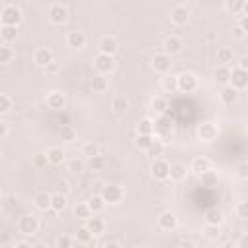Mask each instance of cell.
<instances>
[{"instance_id":"cell-29","label":"cell","mask_w":248,"mask_h":248,"mask_svg":"<svg viewBox=\"0 0 248 248\" xmlns=\"http://www.w3.org/2000/svg\"><path fill=\"white\" fill-rule=\"evenodd\" d=\"M232 48L231 46H221V48H217V62L221 64V66H227L229 62H232Z\"/></svg>"},{"instance_id":"cell-34","label":"cell","mask_w":248,"mask_h":248,"mask_svg":"<svg viewBox=\"0 0 248 248\" xmlns=\"http://www.w3.org/2000/svg\"><path fill=\"white\" fill-rule=\"evenodd\" d=\"M14 56H16L14 48H12L8 43H4V45L0 46V64H10V62L14 60Z\"/></svg>"},{"instance_id":"cell-55","label":"cell","mask_w":248,"mask_h":248,"mask_svg":"<svg viewBox=\"0 0 248 248\" xmlns=\"http://www.w3.org/2000/svg\"><path fill=\"white\" fill-rule=\"evenodd\" d=\"M242 29H244V33H248V16H242L240 17V23H238Z\"/></svg>"},{"instance_id":"cell-37","label":"cell","mask_w":248,"mask_h":248,"mask_svg":"<svg viewBox=\"0 0 248 248\" xmlns=\"http://www.w3.org/2000/svg\"><path fill=\"white\" fill-rule=\"evenodd\" d=\"M101 153V147H99V143H95V141H85L83 145H81V155H85L87 159L89 157H95V155H99Z\"/></svg>"},{"instance_id":"cell-7","label":"cell","mask_w":248,"mask_h":248,"mask_svg":"<svg viewBox=\"0 0 248 248\" xmlns=\"http://www.w3.org/2000/svg\"><path fill=\"white\" fill-rule=\"evenodd\" d=\"M93 66L99 74H110L114 70V58L110 54H105V52H99L95 58H93Z\"/></svg>"},{"instance_id":"cell-19","label":"cell","mask_w":248,"mask_h":248,"mask_svg":"<svg viewBox=\"0 0 248 248\" xmlns=\"http://www.w3.org/2000/svg\"><path fill=\"white\" fill-rule=\"evenodd\" d=\"M33 203L39 211H48L52 209V194H46V192H39L35 198H33Z\"/></svg>"},{"instance_id":"cell-3","label":"cell","mask_w":248,"mask_h":248,"mask_svg":"<svg viewBox=\"0 0 248 248\" xmlns=\"http://www.w3.org/2000/svg\"><path fill=\"white\" fill-rule=\"evenodd\" d=\"M0 19H2V25H16V27H17L19 21H21V12H19L17 6H14V4H6V6L2 8Z\"/></svg>"},{"instance_id":"cell-57","label":"cell","mask_w":248,"mask_h":248,"mask_svg":"<svg viewBox=\"0 0 248 248\" xmlns=\"http://www.w3.org/2000/svg\"><path fill=\"white\" fill-rule=\"evenodd\" d=\"M238 66H240L242 70H248V56H242L240 62H238Z\"/></svg>"},{"instance_id":"cell-6","label":"cell","mask_w":248,"mask_h":248,"mask_svg":"<svg viewBox=\"0 0 248 248\" xmlns=\"http://www.w3.org/2000/svg\"><path fill=\"white\" fill-rule=\"evenodd\" d=\"M151 174H153L155 180L165 182V180L170 178V165L165 159H155L153 165H151Z\"/></svg>"},{"instance_id":"cell-58","label":"cell","mask_w":248,"mask_h":248,"mask_svg":"<svg viewBox=\"0 0 248 248\" xmlns=\"http://www.w3.org/2000/svg\"><path fill=\"white\" fill-rule=\"evenodd\" d=\"M70 169H72V170H74V172H79V170H81V163H79V161H78V163H76V161H74V163H72V165H70Z\"/></svg>"},{"instance_id":"cell-24","label":"cell","mask_w":248,"mask_h":248,"mask_svg":"<svg viewBox=\"0 0 248 248\" xmlns=\"http://www.w3.org/2000/svg\"><path fill=\"white\" fill-rule=\"evenodd\" d=\"M213 78H215L217 83H221V85H229V81H231V68H229V66H219V68L215 70Z\"/></svg>"},{"instance_id":"cell-44","label":"cell","mask_w":248,"mask_h":248,"mask_svg":"<svg viewBox=\"0 0 248 248\" xmlns=\"http://www.w3.org/2000/svg\"><path fill=\"white\" fill-rule=\"evenodd\" d=\"M89 169L91 170H101V169H105V165H107V159L99 153V155H95V157H89Z\"/></svg>"},{"instance_id":"cell-45","label":"cell","mask_w":248,"mask_h":248,"mask_svg":"<svg viewBox=\"0 0 248 248\" xmlns=\"http://www.w3.org/2000/svg\"><path fill=\"white\" fill-rule=\"evenodd\" d=\"M225 8L231 14H242L244 8V0H225Z\"/></svg>"},{"instance_id":"cell-48","label":"cell","mask_w":248,"mask_h":248,"mask_svg":"<svg viewBox=\"0 0 248 248\" xmlns=\"http://www.w3.org/2000/svg\"><path fill=\"white\" fill-rule=\"evenodd\" d=\"M31 163H33V167H35V169H45L50 161H48V155H46V153H37V155L33 157V161H31Z\"/></svg>"},{"instance_id":"cell-22","label":"cell","mask_w":248,"mask_h":248,"mask_svg":"<svg viewBox=\"0 0 248 248\" xmlns=\"http://www.w3.org/2000/svg\"><path fill=\"white\" fill-rule=\"evenodd\" d=\"M236 99H238V89H234L231 83L229 85H223V89H221V101L225 105H232Z\"/></svg>"},{"instance_id":"cell-27","label":"cell","mask_w":248,"mask_h":248,"mask_svg":"<svg viewBox=\"0 0 248 248\" xmlns=\"http://www.w3.org/2000/svg\"><path fill=\"white\" fill-rule=\"evenodd\" d=\"M85 225H87V229H89L93 234H103V232H105V227H107L101 217H89Z\"/></svg>"},{"instance_id":"cell-8","label":"cell","mask_w":248,"mask_h":248,"mask_svg":"<svg viewBox=\"0 0 248 248\" xmlns=\"http://www.w3.org/2000/svg\"><path fill=\"white\" fill-rule=\"evenodd\" d=\"M176 78H178V91H182V93H192V91H196V87H198V78H196L192 72H182V74H178Z\"/></svg>"},{"instance_id":"cell-25","label":"cell","mask_w":248,"mask_h":248,"mask_svg":"<svg viewBox=\"0 0 248 248\" xmlns=\"http://www.w3.org/2000/svg\"><path fill=\"white\" fill-rule=\"evenodd\" d=\"M91 89L95 93H105L108 89V79L105 78V74H99V76H95L91 79Z\"/></svg>"},{"instance_id":"cell-23","label":"cell","mask_w":248,"mask_h":248,"mask_svg":"<svg viewBox=\"0 0 248 248\" xmlns=\"http://www.w3.org/2000/svg\"><path fill=\"white\" fill-rule=\"evenodd\" d=\"M46 155H48L50 165H62V163H64V159H66L64 149H62V147H56V145H54V147H48Z\"/></svg>"},{"instance_id":"cell-43","label":"cell","mask_w":248,"mask_h":248,"mask_svg":"<svg viewBox=\"0 0 248 248\" xmlns=\"http://www.w3.org/2000/svg\"><path fill=\"white\" fill-rule=\"evenodd\" d=\"M60 136H62V140L72 141V140H76L78 132H76V128H74L72 124H62V128H60Z\"/></svg>"},{"instance_id":"cell-42","label":"cell","mask_w":248,"mask_h":248,"mask_svg":"<svg viewBox=\"0 0 248 248\" xmlns=\"http://www.w3.org/2000/svg\"><path fill=\"white\" fill-rule=\"evenodd\" d=\"M165 141L163 140H159V138H155L153 140V143L149 145V149H147V153L149 155H153V157H159V155H163V151H165Z\"/></svg>"},{"instance_id":"cell-31","label":"cell","mask_w":248,"mask_h":248,"mask_svg":"<svg viewBox=\"0 0 248 248\" xmlns=\"http://www.w3.org/2000/svg\"><path fill=\"white\" fill-rule=\"evenodd\" d=\"M205 223L209 225H221L223 223V211L217 207H211L205 211Z\"/></svg>"},{"instance_id":"cell-61","label":"cell","mask_w":248,"mask_h":248,"mask_svg":"<svg viewBox=\"0 0 248 248\" xmlns=\"http://www.w3.org/2000/svg\"><path fill=\"white\" fill-rule=\"evenodd\" d=\"M105 246H107V248H108V246H120V242H118V240H107Z\"/></svg>"},{"instance_id":"cell-20","label":"cell","mask_w":248,"mask_h":248,"mask_svg":"<svg viewBox=\"0 0 248 248\" xmlns=\"http://www.w3.org/2000/svg\"><path fill=\"white\" fill-rule=\"evenodd\" d=\"M188 10H186V6H174L172 10H170V21L174 23V25H186V21H188Z\"/></svg>"},{"instance_id":"cell-9","label":"cell","mask_w":248,"mask_h":248,"mask_svg":"<svg viewBox=\"0 0 248 248\" xmlns=\"http://www.w3.org/2000/svg\"><path fill=\"white\" fill-rule=\"evenodd\" d=\"M234 89H238V91H242V89H246L248 87V70H242L240 66H236V68H232L231 70V81H229Z\"/></svg>"},{"instance_id":"cell-30","label":"cell","mask_w":248,"mask_h":248,"mask_svg":"<svg viewBox=\"0 0 248 248\" xmlns=\"http://www.w3.org/2000/svg\"><path fill=\"white\" fill-rule=\"evenodd\" d=\"M186 167L182 165V163H174V165H170V180H174V182H180V180H184L186 178Z\"/></svg>"},{"instance_id":"cell-5","label":"cell","mask_w":248,"mask_h":248,"mask_svg":"<svg viewBox=\"0 0 248 248\" xmlns=\"http://www.w3.org/2000/svg\"><path fill=\"white\" fill-rule=\"evenodd\" d=\"M217 136H219V128H217V124H213V122H202L200 126H198V138L202 140V141H205V143H211L213 140H217Z\"/></svg>"},{"instance_id":"cell-62","label":"cell","mask_w":248,"mask_h":248,"mask_svg":"<svg viewBox=\"0 0 248 248\" xmlns=\"http://www.w3.org/2000/svg\"><path fill=\"white\" fill-rule=\"evenodd\" d=\"M242 16H248V0H244V8H242Z\"/></svg>"},{"instance_id":"cell-59","label":"cell","mask_w":248,"mask_h":248,"mask_svg":"<svg viewBox=\"0 0 248 248\" xmlns=\"http://www.w3.org/2000/svg\"><path fill=\"white\" fill-rule=\"evenodd\" d=\"M178 244H180V246H194V240H188V238H182V240H178Z\"/></svg>"},{"instance_id":"cell-12","label":"cell","mask_w":248,"mask_h":248,"mask_svg":"<svg viewBox=\"0 0 248 248\" xmlns=\"http://www.w3.org/2000/svg\"><path fill=\"white\" fill-rule=\"evenodd\" d=\"M157 225H159V229H163V231H174L176 225H178V219H176V215H174L172 211H163V213L157 217Z\"/></svg>"},{"instance_id":"cell-40","label":"cell","mask_w":248,"mask_h":248,"mask_svg":"<svg viewBox=\"0 0 248 248\" xmlns=\"http://www.w3.org/2000/svg\"><path fill=\"white\" fill-rule=\"evenodd\" d=\"M91 207H89V203H76V207H74V215L78 217V219H89L91 217Z\"/></svg>"},{"instance_id":"cell-38","label":"cell","mask_w":248,"mask_h":248,"mask_svg":"<svg viewBox=\"0 0 248 248\" xmlns=\"http://www.w3.org/2000/svg\"><path fill=\"white\" fill-rule=\"evenodd\" d=\"M153 140H155V134H138V138H136V145L140 147V149H149V145L153 143Z\"/></svg>"},{"instance_id":"cell-4","label":"cell","mask_w":248,"mask_h":248,"mask_svg":"<svg viewBox=\"0 0 248 248\" xmlns=\"http://www.w3.org/2000/svg\"><path fill=\"white\" fill-rule=\"evenodd\" d=\"M101 196L105 198V202H107V203L116 205V203H120V202L124 200V188H122V186H118V184H108V186H105V188H103Z\"/></svg>"},{"instance_id":"cell-11","label":"cell","mask_w":248,"mask_h":248,"mask_svg":"<svg viewBox=\"0 0 248 248\" xmlns=\"http://www.w3.org/2000/svg\"><path fill=\"white\" fill-rule=\"evenodd\" d=\"M48 19L56 25H62L68 19V8L64 4H52L48 8Z\"/></svg>"},{"instance_id":"cell-51","label":"cell","mask_w":248,"mask_h":248,"mask_svg":"<svg viewBox=\"0 0 248 248\" xmlns=\"http://www.w3.org/2000/svg\"><path fill=\"white\" fill-rule=\"evenodd\" d=\"M74 242H76V238H70V236H60V238L56 240V246H58V248H70V246H74Z\"/></svg>"},{"instance_id":"cell-16","label":"cell","mask_w":248,"mask_h":248,"mask_svg":"<svg viewBox=\"0 0 248 248\" xmlns=\"http://www.w3.org/2000/svg\"><path fill=\"white\" fill-rule=\"evenodd\" d=\"M198 176H200L202 186H205V188H215V186L219 184V172H217V170H213L211 167H209L207 170L200 172Z\"/></svg>"},{"instance_id":"cell-47","label":"cell","mask_w":248,"mask_h":248,"mask_svg":"<svg viewBox=\"0 0 248 248\" xmlns=\"http://www.w3.org/2000/svg\"><path fill=\"white\" fill-rule=\"evenodd\" d=\"M12 107H14L12 97H10L8 93H2V95H0V114L10 112V108H12Z\"/></svg>"},{"instance_id":"cell-49","label":"cell","mask_w":248,"mask_h":248,"mask_svg":"<svg viewBox=\"0 0 248 248\" xmlns=\"http://www.w3.org/2000/svg\"><path fill=\"white\" fill-rule=\"evenodd\" d=\"M236 178L238 180H248V161H242L236 165Z\"/></svg>"},{"instance_id":"cell-60","label":"cell","mask_w":248,"mask_h":248,"mask_svg":"<svg viewBox=\"0 0 248 248\" xmlns=\"http://www.w3.org/2000/svg\"><path fill=\"white\" fill-rule=\"evenodd\" d=\"M58 192H62V194H68V182H62L60 184V190Z\"/></svg>"},{"instance_id":"cell-28","label":"cell","mask_w":248,"mask_h":248,"mask_svg":"<svg viewBox=\"0 0 248 248\" xmlns=\"http://www.w3.org/2000/svg\"><path fill=\"white\" fill-rule=\"evenodd\" d=\"M209 167H211V163H209V159H205V157H194L192 163H190V169H192L196 174L207 170Z\"/></svg>"},{"instance_id":"cell-54","label":"cell","mask_w":248,"mask_h":248,"mask_svg":"<svg viewBox=\"0 0 248 248\" xmlns=\"http://www.w3.org/2000/svg\"><path fill=\"white\" fill-rule=\"evenodd\" d=\"M6 136H8V124L0 122V140H6Z\"/></svg>"},{"instance_id":"cell-46","label":"cell","mask_w":248,"mask_h":248,"mask_svg":"<svg viewBox=\"0 0 248 248\" xmlns=\"http://www.w3.org/2000/svg\"><path fill=\"white\" fill-rule=\"evenodd\" d=\"M203 234H205V238L215 240V238H219L221 229H219V225H209V223H205V227H203Z\"/></svg>"},{"instance_id":"cell-1","label":"cell","mask_w":248,"mask_h":248,"mask_svg":"<svg viewBox=\"0 0 248 248\" xmlns=\"http://www.w3.org/2000/svg\"><path fill=\"white\" fill-rule=\"evenodd\" d=\"M159 140H163L165 143H169L172 138V122L170 118H167L165 114H159V118H155V132H153Z\"/></svg>"},{"instance_id":"cell-39","label":"cell","mask_w":248,"mask_h":248,"mask_svg":"<svg viewBox=\"0 0 248 248\" xmlns=\"http://www.w3.org/2000/svg\"><path fill=\"white\" fill-rule=\"evenodd\" d=\"M68 200H66V194L62 192H54L52 194V211H62L66 207Z\"/></svg>"},{"instance_id":"cell-56","label":"cell","mask_w":248,"mask_h":248,"mask_svg":"<svg viewBox=\"0 0 248 248\" xmlns=\"http://www.w3.org/2000/svg\"><path fill=\"white\" fill-rule=\"evenodd\" d=\"M234 37H236V39H242V37H244V29H242L240 25L234 27Z\"/></svg>"},{"instance_id":"cell-33","label":"cell","mask_w":248,"mask_h":248,"mask_svg":"<svg viewBox=\"0 0 248 248\" xmlns=\"http://www.w3.org/2000/svg\"><path fill=\"white\" fill-rule=\"evenodd\" d=\"M16 35H17V27L16 25H2L0 29V37L4 43H12L16 41Z\"/></svg>"},{"instance_id":"cell-14","label":"cell","mask_w":248,"mask_h":248,"mask_svg":"<svg viewBox=\"0 0 248 248\" xmlns=\"http://www.w3.org/2000/svg\"><path fill=\"white\" fill-rule=\"evenodd\" d=\"M33 62H35L37 66H41V68H46L48 64L54 62V60H52V50H50V48H45V46L37 48V50L33 52Z\"/></svg>"},{"instance_id":"cell-32","label":"cell","mask_w":248,"mask_h":248,"mask_svg":"<svg viewBox=\"0 0 248 248\" xmlns=\"http://www.w3.org/2000/svg\"><path fill=\"white\" fill-rule=\"evenodd\" d=\"M93 232L87 229V225L85 227H81V229H78V232H76V242H79V244H91L93 242Z\"/></svg>"},{"instance_id":"cell-53","label":"cell","mask_w":248,"mask_h":248,"mask_svg":"<svg viewBox=\"0 0 248 248\" xmlns=\"http://www.w3.org/2000/svg\"><path fill=\"white\" fill-rule=\"evenodd\" d=\"M236 246H238V248H248V232H244V234L238 238Z\"/></svg>"},{"instance_id":"cell-10","label":"cell","mask_w":248,"mask_h":248,"mask_svg":"<svg viewBox=\"0 0 248 248\" xmlns=\"http://www.w3.org/2000/svg\"><path fill=\"white\" fill-rule=\"evenodd\" d=\"M151 66H153L155 72H159V74H167V72L170 70V66H172V56L167 54V52H159V54L153 56Z\"/></svg>"},{"instance_id":"cell-50","label":"cell","mask_w":248,"mask_h":248,"mask_svg":"<svg viewBox=\"0 0 248 248\" xmlns=\"http://www.w3.org/2000/svg\"><path fill=\"white\" fill-rule=\"evenodd\" d=\"M234 211H236V217L248 219V202H238L236 207H234Z\"/></svg>"},{"instance_id":"cell-35","label":"cell","mask_w":248,"mask_h":248,"mask_svg":"<svg viewBox=\"0 0 248 248\" xmlns=\"http://www.w3.org/2000/svg\"><path fill=\"white\" fill-rule=\"evenodd\" d=\"M169 108V103L165 97H153L151 99V110H155L157 114H165Z\"/></svg>"},{"instance_id":"cell-36","label":"cell","mask_w":248,"mask_h":248,"mask_svg":"<svg viewBox=\"0 0 248 248\" xmlns=\"http://www.w3.org/2000/svg\"><path fill=\"white\" fill-rule=\"evenodd\" d=\"M153 132H155V120L145 116L138 122V134H153Z\"/></svg>"},{"instance_id":"cell-21","label":"cell","mask_w":248,"mask_h":248,"mask_svg":"<svg viewBox=\"0 0 248 248\" xmlns=\"http://www.w3.org/2000/svg\"><path fill=\"white\" fill-rule=\"evenodd\" d=\"M110 108H112L116 114H124V112L130 108L128 97H126V95H116V97L112 99V103H110Z\"/></svg>"},{"instance_id":"cell-18","label":"cell","mask_w":248,"mask_h":248,"mask_svg":"<svg viewBox=\"0 0 248 248\" xmlns=\"http://www.w3.org/2000/svg\"><path fill=\"white\" fill-rule=\"evenodd\" d=\"M116 50H118V41L114 39V37H103L101 41H99V52H105V54H110V56H114L116 54Z\"/></svg>"},{"instance_id":"cell-15","label":"cell","mask_w":248,"mask_h":248,"mask_svg":"<svg viewBox=\"0 0 248 248\" xmlns=\"http://www.w3.org/2000/svg\"><path fill=\"white\" fill-rule=\"evenodd\" d=\"M46 107L52 110H62L66 107V97L62 91H50L46 95Z\"/></svg>"},{"instance_id":"cell-63","label":"cell","mask_w":248,"mask_h":248,"mask_svg":"<svg viewBox=\"0 0 248 248\" xmlns=\"http://www.w3.org/2000/svg\"><path fill=\"white\" fill-rule=\"evenodd\" d=\"M246 136H248V124H246Z\"/></svg>"},{"instance_id":"cell-17","label":"cell","mask_w":248,"mask_h":248,"mask_svg":"<svg viewBox=\"0 0 248 248\" xmlns=\"http://www.w3.org/2000/svg\"><path fill=\"white\" fill-rule=\"evenodd\" d=\"M85 41H87V37H85L83 31H70L66 35V43L72 48H83L85 46Z\"/></svg>"},{"instance_id":"cell-13","label":"cell","mask_w":248,"mask_h":248,"mask_svg":"<svg viewBox=\"0 0 248 248\" xmlns=\"http://www.w3.org/2000/svg\"><path fill=\"white\" fill-rule=\"evenodd\" d=\"M182 46H184V43H182V39L180 37H176V35H170V37H167L165 41H163V52H167V54H178L180 50H182Z\"/></svg>"},{"instance_id":"cell-52","label":"cell","mask_w":248,"mask_h":248,"mask_svg":"<svg viewBox=\"0 0 248 248\" xmlns=\"http://www.w3.org/2000/svg\"><path fill=\"white\" fill-rule=\"evenodd\" d=\"M12 246H14V248H31L33 242H31V240H19V242H14Z\"/></svg>"},{"instance_id":"cell-26","label":"cell","mask_w":248,"mask_h":248,"mask_svg":"<svg viewBox=\"0 0 248 248\" xmlns=\"http://www.w3.org/2000/svg\"><path fill=\"white\" fill-rule=\"evenodd\" d=\"M161 87H163V91H167V93H174V91L178 89V78L165 74V76L161 78Z\"/></svg>"},{"instance_id":"cell-2","label":"cell","mask_w":248,"mask_h":248,"mask_svg":"<svg viewBox=\"0 0 248 248\" xmlns=\"http://www.w3.org/2000/svg\"><path fill=\"white\" fill-rule=\"evenodd\" d=\"M17 231L25 236H33L39 231V219L33 213H25L17 219Z\"/></svg>"},{"instance_id":"cell-41","label":"cell","mask_w":248,"mask_h":248,"mask_svg":"<svg viewBox=\"0 0 248 248\" xmlns=\"http://www.w3.org/2000/svg\"><path fill=\"white\" fill-rule=\"evenodd\" d=\"M87 203H89V207H91L93 213H101L105 209V205H107V202H105L103 196H93V198H89Z\"/></svg>"}]
</instances>
